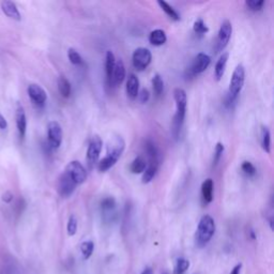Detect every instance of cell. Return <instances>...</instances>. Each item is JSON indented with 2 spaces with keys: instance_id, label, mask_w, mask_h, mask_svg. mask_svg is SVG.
<instances>
[{
  "instance_id": "b9f144b4",
  "label": "cell",
  "mask_w": 274,
  "mask_h": 274,
  "mask_svg": "<svg viewBox=\"0 0 274 274\" xmlns=\"http://www.w3.org/2000/svg\"><path fill=\"white\" fill-rule=\"evenodd\" d=\"M142 274H153V272H152V270H151L150 268H147V269H145V270L143 271Z\"/></svg>"
},
{
  "instance_id": "6da1fadb",
  "label": "cell",
  "mask_w": 274,
  "mask_h": 274,
  "mask_svg": "<svg viewBox=\"0 0 274 274\" xmlns=\"http://www.w3.org/2000/svg\"><path fill=\"white\" fill-rule=\"evenodd\" d=\"M174 99L176 102V114L173 119V125H171V134L174 139L177 140L179 137L180 132H181L182 125L184 123L185 113H186V92L181 88H176L174 91Z\"/></svg>"
},
{
  "instance_id": "4316f807",
  "label": "cell",
  "mask_w": 274,
  "mask_h": 274,
  "mask_svg": "<svg viewBox=\"0 0 274 274\" xmlns=\"http://www.w3.org/2000/svg\"><path fill=\"white\" fill-rule=\"evenodd\" d=\"M146 167H147V162H146V160L143 157H137L132 162V164L130 166V170L132 171V174L139 175V174L144 173Z\"/></svg>"
},
{
  "instance_id": "f1b7e54d",
  "label": "cell",
  "mask_w": 274,
  "mask_h": 274,
  "mask_svg": "<svg viewBox=\"0 0 274 274\" xmlns=\"http://www.w3.org/2000/svg\"><path fill=\"white\" fill-rule=\"evenodd\" d=\"M152 87L154 93H156L157 96H161L163 90H164V82H163V79L160 74H156L153 76Z\"/></svg>"
},
{
  "instance_id": "cb8c5ba5",
  "label": "cell",
  "mask_w": 274,
  "mask_h": 274,
  "mask_svg": "<svg viewBox=\"0 0 274 274\" xmlns=\"http://www.w3.org/2000/svg\"><path fill=\"white\" fill-rule=\"evenodd\" d=\"M260 144L262 149L267 152H271V134L267 126L262 125L260 130Z\"/></svg>"
},
{
  "instance_id": "d6a6232c",
  "label": "cell",
  "mask_w": 274,
  "mask_h": 274,
  "mask_svg": "<svg viewBox=\"0 0 274 274\" xmlns=\"http://www.w3.org/2000/svg\"><path fill=\"white\" fill-rule=\"evenodd\" d=\"M193 29H194V32L197 34H204L209 31L208 26L204 24V22L201 19L195 21L193 25Z\"/></svg>"
},
{
  "instance_id": "9c48e42d",
  "label": "cell",
  "mask_w": 274,
  "mask_h": 274,
  "mask_svg": "<svg viewBox=\"0 0 274 274\" xmlns=\"http://www.w3.org/2000/svg\"><path fill=\"white\" fill-rule=\"evenodd\" d=\"M231 33H233V25H231L229 21L223 22V24L221 25V28L219 30L218 43H217L218 44L217 49L219 51H222L227 46L231 38Z\"/></svg>"
},
{
  "instance_id": "44dd1931",
  "label": "cell",
  "mask_w": 274,
  "mask_h": 274,
  "mask_svg": "<svg viewBox=\"0 0 274 274\" xmlns=\"http://www.w3.org/2000/svg\"><path fill=\"white\" fill-rule=\"evenodd\" d=\"M116 208V200L114 197H105L104 199L101 201V209L104 213L105 220H109L110 221V217L109 213H113L115 211Z\"/></svg>"
},
{
  "instance_id": "484cf974",
  "label": "cell",
  "mask_w": 274,
  "mask_h": 274,
  "mask_svg": "<svg viewBox=\"0 0 274 274\" xmlns=\"http://www.w3.org/2000/svg\"><path fill=\"white\" fill-rule=\"evenodd\" d=\"M58 90L63 98H70L72 87L70 82H68L64 76H60L58 79Z\"/></svg>"
},
{
  "instance_id": "5bb4252c",
  "label": "cell",
  "mask_w": 274,
  "mask_h": 274,
  "mask_svg": "<svg viewBox=\"0 0 274 274\" xmlns=\"http://www.w3.org/2000/svg\"><path fill=\"white\" fill-rule=\"evenodd\" d=\"M125 143L121 136H115L107 144V152L106 153H115L121 157L124 151Z\"/></svg>"
},
{
  "instance_id": "d6986e66",
  "label": "cell",
  "mask_w": 274,
  "mask_h": 274,
  "mask_svg": "<svg viewBox=\"0 0 274 274\" xmlns=\"http://www.w3.org/2000/svg\"><path fill=\"white\" fill-rule=\"evenodd\" d=\"M228 57H229V54L224 53L218 60L216 67H214V76H216L217 81H220L223 77V75H224V73H225L227 61H228Z\"/></svg>"
},
{
  "instance_id": "ab89813d",
  "label": "cell",
  "mask_w": 274,
  "mask_h": 274,
  "mask_svg": "<svg viewBox=\"0 0 274 274\" xmlns=\"http://www.w3.org/2000/svg\"><path fill=\"white\" fill-rule=\"evenodd\" d=\"M241 268H242V264L241 263H238L236 267L231 270V272L229 274H240V271H241Z\"/></svg>"
},
{
  "instance_id": "277c9868",
  "label": "cell",
  "mask_w": 274,
  "mask_h": 274,
  "mask_svg": "<svg viewBox=\"0 0 274 274\" xmlns=\"http://www.w3.org/2000/svg\"><path fill=\"white\" fill-rule=\"evenodd\" d=\"M132 60H133V65L137 71H144L151 63L152 54L148 48L140 47L133 53Z\"/></svg>"
},
{
  "instance_id": "30bf717a",
  "label": "cell",
  "mask_w": 274,
  "mask_h": 274,
  "mask_svg": "<svg viewBox=\"0 0 274 274\" xmlns=\"http://www.w3.org/2000/svg\"><path fill=\"white\" fill-rule=\"evenodd\" d=\"M210 63H211L210 56H208L207 54L199 53L193 60V63L190 67V73L192 75H198L207 70Z\"/></svg>"
},
{
  "instance_id": "8992f818",
  "label": "cell",
  "mask_w": 274,
  "mask_h": 274,
  "mask_svg": "<svg viewBox=\"0 0 274 274\" xmlns=\"http://www.w3.org/2000/svg\"><path fill=\"white\" fill-rule=\"evenodd\" d=\"M64 171L68 174L77 185L84 183L87 179V171L79 161H72L68 163Z\"/></svg>"
},
{
  "instance_id": "ba28073f",
  "label": "cell",
  "mask_w": 274,
  "mask_h": 274,
  "mask_svg": "<svg viewBox=\"0 0 274 274\" xmlns=\"http://www.w3.org/2000/svg\"><path fill=\"white\" fill-rule=\"evenodd\" d=\"M77 184L73 181L72 178L68 176L67 173H64L61 175L59 179L58 182V192L59 194L61 195L63 198H67V197H70L73 192L75 191Z\"/></svg>"
},
{
  "instance_id": "8d00e7d4",
  "label": "cell",
  "mask_w": 274,
  "mask_h": 274,
  "mask_svg": "<svg viewBox=\"0 0 274 274\" xmlns=\"http://www.w3.org/2000/svg\"><path fill=\"white\" fill-rule=\"evenodd\" d=\"M66 230L68 236H74L77 231V220L75 219L74 216H71L70 219L67 221V226Z\"/></svg>"
},
{
  "instance_id": "52a82bcc",
  "label": "cell",
  "mask_w": 274,
  "mask_h": 274,
  "mask_svg": "<svg viewBox=\"0 0 274 274\" xmlns=\"http://www.w3.org/2000/svg\"><path fill=\"white\" fill-rule=\"evenodd\" d=\"M102 147H103V142L101 140V137L98 135H94L89 142L88 150H87V160H88L89 165L92 166L96 164V163H98L101 151H102Z\"/></svg>"
},
{
  "instance_id": "60d3db41",
  "label": "cell",
  "mask_w": 274,
  "mask_h": 274,
  "mask_svg": "<svg viewBox=\"0 0 274 274\" xmlns=\"http://www.w3.org/2000/svg\"><path fill=\"white\" fill-rule=\"evenodd\" d=\"M12 194L11 193H9V192H7L5 195H4V197H3V199L6 201V202H10L11 200H12Z\"/></svg>"
},
{
  "instance_id": "e0dca14e",
  "label": "cell",
  "mask_w": 274,
  "mask_h": 274,
  "mask_svg": "<svg viewBox=\"0 0 274 274\" xmlns=\"http://www.w3.org/2000/svg\"><path fill=\"white\" fill-rule=\"evenodd\" d=\"M2 9L3 11L5 12V14L7 16L10 17V19L20 21L21 20V14L19 9H17L16 5L12 2H3L2 3Z\"/></svg>"
},
{
  "instance_id": "2e32d148",
  "label": "cell",
  "mask_w": 274,
  "mask_h": 274,
  "mask_svg": "<svg viewBox=\"0 0 274 274\" xmlns=\"http://www.w3.org/2000/svg\"><path fill=\"white\" fill-rule=\"evenodd\" d=\"M160 162L156 161H148L147 167H146L145 171L143 173V183H149L152 181V179L156 177L157 171L159 169Z\"/></svg>"
},
{
  "instance_id": "ffe728a7",
  "label": "cell",
  "mask_w": 274,
  "mask_h": 274,
  "mask_svg": "<svg viewBox=\"0 0 274 274\" xmlns=\"http://www.w3.org/2000/svg\"><path fill=\"white\" fill-rule=\"evenodd\" d=\"M120 158H118L117 156H114V154H106L105 158H103L98 164V169L102 173H104V171H107L108 169H110L113 167L116 163L118 162Z\"/></svg>"
},
{
  "instance_id": "4dcf8cb0",
  "label": "cell",
  "mask_w": 274,
  "mask_h": 274,
  "mask_svg": "<svg viewBox=\"0 0 274 274\" xmlns=\"http://www.w3.org/2000/svg\"><path fill=\"white\" fill-rule=\"evenodd\" d=\"M188 267H190V261L185 258H178L175 265V274H184Z\"/></svg>"
},
{
  "instance_id": "7a4b0ae2",
  "label": "cell",
  "mask_w": 274,
  "mask_h": 274,
  "mask_svg": "<svg viewBox=\"0 0 274 274\" xmlns=\"http://www.w3.org/2000/svg\"><path fill=\"white\" fill-rule=\"evenodd\" d=\"M214 233H216V223H214V220L206 214L203 216L199 223H198V227H197L196 230V235H195V241L196 245L199 247H203L207 245L212 237L214 236Z\"/></svg>"
},
{
  "instance_id": "8fae6325",
  "label": "cell",
  "mask_w": 274,
  "mask_h": 274,
  "mask_svg": "<svg viewBox=\"0 0 274 274\" xmlns=\"http://www.w3.org/2000/svg\"><path fill=\"white\" fill-rule=\"evenodd\" d=\"M28 94H29V98L33 102V104L37 106H43L47 100V94L45 90L42 87H40V86L37 84L29 85Z\"/></svg>"
},
{
  "instance_id": "83f0119b",
  "label": "cell",
  "mask_w": 274,
  "mask_h": 274,
  "mask_svg": "<svg viewBox=\"0 0 274 274\" xmlns=\"http://www.w3.org/2000/svg\"><path fill=\"white\" fill-rule=\"evenodd\" d=\"M158 5L161 7L162 10L167 14V16L169 17V19L174 20V21H179L180 20V15L178 14V12L170 5H168L166 2H162V0H159Z\"/></svg>"
},
{
  "instance_id": "f35d334b",
  "label": "cell",
  "mask_w": 274,
  "mask_h": 274,
  "mask_svg": "<svg viewBox=\"0 0 274 274\" xmlns=\"http://www.w3.org/2000/svg\"><path fill=\"white\" fill-rule=\"evenodd\" d=\"M7 126H8L7 120L5 119V117L2 114H0V128L4 130V128H7Z\"/></svg>"
},
{
  "instance_id": "836d02e7",
  "label": "cell",
  "mask_w": 274,
  "mask_h": 274,
  "mask_svg": "<svg viewBox=\"0 0 274 274\" xmlns=\"http://www.w3.org/2000/svg\"><path fill=\"white\" fill-rule=\"evenodd\" d=\"M264 5L263 0H247L245 2V6L250 9L251 11H260Z\"/></svg>"
},
{
  "instance_id": "f546056e",
  "label": "cell",
  "mask_w": 274,
  "mask_h": 274,
  "mask_svg": "<svg viewBox=\"0 0 274 274\" xmlns=\"http://www.w3.org/2000/svg\"><path fill=\"white\" fill-rule=\"evenodd\" d=\"M67 57L68 60H70L71 63L74 65H82L84 64V60L83 57L81 56V54L79 51L75 50L74 48H68L67 50Z\"/></svg>"
},
{
  "instance_id": "e575fe53",
  "label": "cell",
  "mask_w": 274,
  "mask_h": 274,
  "mask_svg": "<svg viewBox=\"0 0 274 274\" xmlns=\"http://www.w3.org/2000/svg\"><path fill=\"white\" fill-rule=\"evenodd\" d=\"M224 151H225L224 145H223L222 143H218L216 146V151H214V157H213V165L214 166L218 165V163L220 162Z\"/></svg>"
},
{
  "instance_id": "9a60e30c",
  "label": "cell",
  "mask_w": 274,
  "mask_h": 274,
  "mask_svg": "<svg viewBox=\"0 0 274 274\" xmlns=\"http://www.w3.org/2000/svg\"><path fill=\"white\" fill-rule=\"evenodd\" d=\"M213 180L211 178L206 179L201 184V196L203 203L209 204L213 200Z\"/></svg>"
},
{
  "instance_id": "d590c367",
  "label": "cell",
  "mask_w": 274,
  "mask_h": 274,
  "mask_svg": "<svg viewBox=\"0 0 274 274\" xmlns=\"http://www.w3.org/2000/svg\"><path fill=\"white\" fill-rule=\"evenodd\" d=\"M241 169L243 173L248 176V177H251V176H254L256 174V168L255 166L252 164L251 162H248V161H245L242 163V165H241Z\"/></svg>"
},
{
  "instance_id": "1f68e13d",
  "label": "cell",
  "mask_w": 274,
  "mask_h": 274,
  "mask_svg": "<svg viewBox=\"0 0 274 274\" xmlns=\"http://www.w3.org/2000/svg\"><path fill=\"white\" fill-rule=\"evenodd\" d=\"M94 250V244L92 241H86L81 245V252L83 254L84 259H89Z\"/></svg>"
},
{
  "instance_id": "7402d4cb",
  "label": "cell",
  "mask_w": 274,
  "mask_h": 274,
  "mask_svg": "<svg viewBox=\"0 0 274 274\" xmlns=\"http://www.w3.org/2000/svg\"><path fill=\"white\" fill-rule=\"evenodd\" d=\"M16 125L19 128L21 137H24L26 134V127H27V120H26L25 110L23 107H19L16 111Z\"/></svg>"
},
{
  "instance_id": "4fadbf2b",
  "label": "cell",
  "mask_w": 274,
  "mask_h": 274,
  "mask_svg": "<svg viewBox=\"0 0 274 274\" xmlns=\"http://www.w3.org/2000/svg\"><path fill=\"white\" fill-rule=\"evenodd\" d=\"M140 92V80L135 74H130L126 81V94L131 100H135Z\"/></svg>"
},
{
  "instance_id": "603a6c76",
  "label": "cell",
  "mask_w": 274,
  "mask_h": 274,
  "mask_svg": "<svg viewBox=\"0 0 274 274\" xmlns=\"http://www.w3.org/2000/svg\"><path fill=\"white\" fill-rule=\"evenodd\" d=\"M145 150L146 153H147L148 157V161H156V162H160V153H159V149L152 141L148 140L145 144Z\"/></svg>"
},
{
  "instance_id": "74e56055",
  "label": "cell",
  "mask_w": 274,
  "mask_h": 274,
  "mask_svg": "<svg viewBox=\"0 0 274 274\" xmlns=\"http://www.w3.org/2000/svg\"><path fill=\"white\" fill-rule=\"evenodd\" d=\"M137 98H139V100L142 102V103H147L150 99V92L148 89H142L140 92H139V96H137Z\"/></svg>"
},
{
  "instance_id": "7c38bea8",
  "label": "cell",
  "mask_w": 274,
  "mask_h": 274,
  "mask_svg": "<svg viewBox=\"0 0 274 274\" xmlns=\"http://www.w3.org/2000/svg\"><path fill=\"white\" fill-rule=\"evenodd\" d=\"M125 79V66H124V63L121 59L119 60H116V64H115V67H114V71H113V75H111V79L109 81V84L115 86V87H117V86L121 85L123 83Z\"/></svg>"
},
{
  "instance_id": "d4e9b609",
  "label": "cell",
  "mask_w": 274,
  "mask_h": 274,
  "mask_svg": "<svg viewBox=\"0 0 274 274\" xmlns=\"http://www.w3.org/2000/svg\"><path fill=\"white\" fill-rule=\"evenodd\" d=\"M116 64V57L114 53L111 50L106 51V57H105V71H106V76H107V81L109 83L111 75H113L114 67Z\"/></svg>"
},
{
  "instance_id": "3957f363",
  "label": "cell",
  "mask_w": 274,
  "mask_h": 274,
  "mask_svg": "<svg viewBox=\"0 0 274 274\" xmlns=\"http://www.w3.org/2000/svg\"><path fill=\"white\" fill-rule=\"evenodd\" d=\"M245 82V70L242 64H238L231 76L229 83V89L227 94V104L234 103L237 99L238 94L242 90L243 85Z\"/></svg>"
},
{
  "instance_id": "5b68a950",
  "label": "cell",
  "mask_w": 274,
  "mask_h": 274,
  "mask_svg": "<svg viewBox=\"0 0 274 274\" xmlns=\"http://www.w3.org/2000/svg\"><path fill=\"white\" fill-rule=\"evenodd\" d=\"M48 146L51 149H58L62 143V127L57 121H51L47 126Z\"/></svg>"
},
{
  "instance_id": "ac0fdd59",
  "label": "cell",
  "mask_w": 274,
  "mask_h": 274,
  "mask_svg": "<svg viewBox=\"0 0 274 274\" xmlns=\"http://www.w3.org/2000/svg\"><path fill=\"white\" fill-rule=\"evenodd\" d=\"M167 41V36L164 30L156 29L150 32L149 34V42L154 46H161L165 44Z\"/></svg>"
}]
</instances>
